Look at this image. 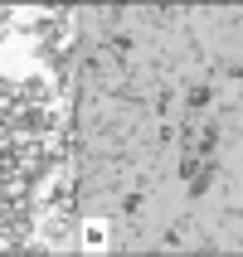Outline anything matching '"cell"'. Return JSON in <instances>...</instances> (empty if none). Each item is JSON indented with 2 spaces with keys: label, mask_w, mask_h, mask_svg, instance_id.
I'll list each match as a JSON object with an SVG mask.
<instances>
[{
  "label": "cell",
  "mask_w": 243,
  "mask_h": 257,
  "mask_svg": "<svg viewBox=\"0 0 243 257\" xmlns=\"http://www.w3.org/2000/svg\"><path fill=\"white\" fill-rule=\"evenodd\" d=\"M102 243H107V228H102V223H88L83 228V247L88 252H102Z\"/></svg>",
  "instance_id": "cell-1"
}]
</instances>
